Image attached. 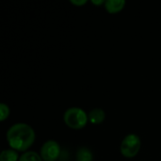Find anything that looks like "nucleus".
Here are the masks:
<instances>
[{
  "label": "nucleus",
  "instance_id": "obj_1",
  "mask_svg": "<svg viewBox=\"0 0 161 161\" xmlns=\"http://www.w3.org/2000/svg\"><path fill=\"white\" fill-rule=\"evenodd\" d=\"M7 141L11 149L25 153L35 142V131L27 124L17 123L8 129Z\"/></svg>",
  "mask_w": 161,
  "mask_h": 161
},
{
  "label": "nucleus",
  "instance_id": "obj_2",
  "mask_svg": "<svg viewBox=\"0 0 161 161\" xmlns=\"http://www.w3.org/2000/svg\"><path fill=\"white\" fill-rule=\"evenodd\" d=\"M65 125L72 129H82L89 122L88 113L78 107H72L65 110L63 114Z\"/></svg>",
  "mask_w": 161,
  "mask_h": 161
},
{
  "label": "nucleus",
  "instance_id": "obj_3",
  "mask_svg": "<svg viewBox=\"0 0 161 161\" xmlns=\"http://www.w3.org/2000/svg\"><path fill=\"white\" fill-rule=\"evenodd\" d=\"M142 147V142L137 134L130 133L127 134L122 141L120 151L121 154L127 158H132L136 157Z\"/></svg>",
  "mask_w": 161,
  "mask_h": 161
},
{
  "label": "nucleus",
  "instance_id": "obj_4",
  "mask_svg": "<svg viewBox=\"0 0 161 161\" xmlns=\"http://www.w3.org/2000/svg\"><path fill=\"white\" fill-rule=\"evenodd\" d=\"M40 156L42 161H56L60 156V146L54 140H48L41 147Z\"/></svg>",
  "mask_w": 161,
  "mask_h": 161
},
{
  "label": "nucleus",
  "instance_id": "obj_5",
  "mask_svg": "<svg viewBox=\"0 0 161 161\" xmlns=\"http://www.w3.org/2000/svg\"><path fill=\"white\" fill-rule=\"evenodd\" d=\"M88 118H89V122H91V124L99 125V124H102L105 121L106 112L102 108H92L88 113Z\"/></svg>",
  "mask_w": 161,
  "mask_h": 161
},
{
  "label": "nucleus",
  "instance_id": "obj_6",
  "mask_svg": "<svg viewBox=\"0 0 161 161\" xmlns=\"http://www.w3.org/2000/svg\"><path fill=\"white\" fill-rule=\"evenodd\" d=\"M125 4L126 2L125 0H106L104 6L108 12L117 13L125 8Z\"/></svg>",
  "mask_w": 161,
  "mask_h": 161
},
{
  "label": "nucleus",
  "instance_id": "obj_7",
  "mask_svg": "<svg viewBox=\"0 0 161 161\" xmlns=\"http://www.w3.org/2000/svg\"><path fill=\"white\" fill-rule=\"evenodd\" d=\"M76 161H92L93 160V155L91 149L88 147L82 146L79 147L75 154Z\"/></svg>",
  "mask_w": 161,
  "mask_h": 161
},
{
  "label": "nucleus",
  "instance_id": "obj_8",
  "mask_svg": "<svg viewBox=\"0 0 161 161\" xmlns=\"http://www.w3.org/2000/svg\"><path fill=\"white\" fill-rule=\"evenodd\" d=\"M18 152L13 149H5L0 154V161H19Z\"/></svg>",
  "mask_w": 161,
  "mask_h": 161
},
{
  "label": "nucleus",
  "instance_id": "obj_9",
  "mask_svg": "<svg viewBox=\"0 0 161 161\" xmlns=\"http://www.w3.org/2000/svg\"><path fill=\"white\" fill-rule=\"evenodd\" d=\"M19 161H42L40 154L34 151H26L20 156Z\"/></svg>",
  "mask_w": 161,
  "mask_h": 161
},
{
  "label": "nucleus",
  "instance_id": "obj_10",
  "mask_svg": "<svg viewBox=\"0 0 161 161\" xmlns=\"http://www.w3.org/2000/svg\"><path fill=\"white\" fill-rule=\"evenodd\" d=\"M10 109L8 106L5 103H0V121L4 122L9 116Z\"/></svg>",
  "mask_w": 161,
  "mask_h": 161
},
{
  "label": "nucleus",
  "instance_id": "obj_11",
  "mask_svg": "<svg viewBox=\"0 0 161 161\" xmlns=\"http://www.w3.org/2000/svg\"><path fill=\"white\" fill-rule=\"evenodd\" d=\"M87 0H71V3L75 6H83L87 3Z\"/></svg>",
  "mask_w": 161,
  "mask_h": 161
},
{
  "label": "nucleus",
  "instance_id": "obj_12",
  "mask_svg": "<svg viewBox=\"0 0 161 161\" xmlns=\"http://www.w3.org/2000/svg\"><path fill=\"white\" fill-rule=\"evenodd\" d=\"M92 3L94 4V5H98V6H99V5H103V4L105 5L106 0H98V1H97V0H92Z\"/></svg>",
  "mask_w": 161,
  "mask_h": 161
}]
</instances>
